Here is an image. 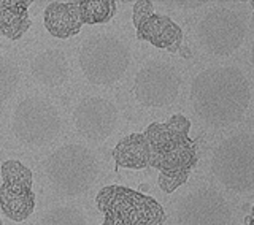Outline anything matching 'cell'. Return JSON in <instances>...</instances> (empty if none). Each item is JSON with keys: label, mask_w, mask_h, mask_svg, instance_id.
I'll use <instances>...</instances> for the list:
<instances>
[{"label": "cell", "mask_w": 254, "mask_h": 225, "mask_svg": "<svg viewBox=\"0 0 254 225\" xmlns=\"http://www.w3.org/2000/svg\"><path fill=\"white\" fill-rule=\"evenodd\" d=\"M250 100V83L238 68H206L190 84V103L195 114L211 127L242 120Z\"/></svg>", "instance_id": "1"}, {"label": "cell", "mask_w": 254, "mask_h": 225, "mask_svg": "<svg viewBox=\"0 0 254 225\" xmlns=\"http://www.w3.org/2000/svg\"><path fill=\"white\" fill-rule=\"evenodd\" d=\"M45 174L51 187L67 198L86 194L100 174V162L83 144H65L51 152L45 162Z\"/></svg>", "instance_id": "2"}, {"label": "cell", "mask_w": 254, "mask_h": 225, "mask_svg": "<svg viewBox=\"0 0 254 225\" xmlns=\"http://www.w3.org/2000/svg\"><path fill=\"white\" fill-rule=\"evenodd\" d=\"M79 67L94 86H111L121 79L130 65V50L115 35L100 34L86 38L79 48Z\"/></svg>", "instance_id": "3"}, {"label": "cell", "mask_w": 254, "mask_h": 225, "mask_svg": "<svg viewBox=\"0 0 254 225\" xmlns=\"http://www.w3.org/2000/svg\"><path fill=\"white\" fill-rule=\"evenodd\" d=\"M211 171L222 186L234 192L254 189V135L237 133L214 149Z\"/></svg>", "instance_id": "4"}, {"label": "cell", "mask_w": 254, "mask_h": 225, "mask_svg": "<svg viewBox=\"0 0 254 225\" xmlns=\"http://www.w3.org/2000/svg\"><path fill=\"white\" fill-rule=\"evenodd\" d=\"M61 114L50 100L37 95L22 99L11 114L14 138L30 149L48 146L61 132Z\"/></svg>", "instance_id": "5"}, {"label": "cell", "mask_w": 254, "mask_h": 225, "mask_svg": "<svg viewBox=\"0 0 254 225\" xmlns=\"http://www.w3.org/2000/svg\"><path fill=\"white\" fill-rule=\"evenodd\" d=\"M105 218L119 225H162L165 211L153 197L124 186H107L95 197Z\"/></svg>", "instance_id": "6"}, {"label": "cell", "mask_w": 254, "mask_h": 225, "mask_svg": "<svg viewBox=\"0 0 254 225\" xmlns=\"http://www.w3.org/2000/svg\"><path fill=\"white\" fill-rule=\"evenodd\" d=\"M246 21L230 8H213L197 24V40L214 56H229L240 48L246 37Z\"/></svg>", "instance_id": "7"}, {"label": "cell", "mask_w": 254, "mask_h": 225, "mask_svg": "<svg viewBox=\"0 0 254 225\" xmlns=\"http://www.w3.org/2000/svg\"><path fill=\"white\" fill-rule=\"evenodd\" d=\"M181 76L173 65L161 60L148 62L133 79V95L146 108H164L178 99Z\"/></svg>", "instance_id": "8"}, {"label": "cell", "mask_w": 254, "mask_h": 225, "mask_svg": "<svg viewBox=\"0 0 254 225\" xmlns=\"http://www.w3.org/2000/svg\"><path fill=\"white\" fill-rule=\"evenodd\" d=\"M232 211L218 190L200 187L178 203L177 225H230Z\"/></svg>", "instance_id": "9"}, {"label": "cell", "mask_w": 254, "mask_h": 225, "mask_svg": "<svg viewBox=\"0 0 254 225\" xmlns=\"http://www.w3.org/2000/svg\"><path fill=\"white\" fill-rule=\"evenodd\" d=\"M73 124L83 138L92 143L108 140L118 124V108L103 97H86L73 111Z\"/></svg>", "instance_id": "10"}, {"label": "cell", "mask_w": 254, "mask_h": 225, "mask_svg": "<svg viewBox=\"0 0 254 225\" xmlns=\"http://www.w3.org/2000/svg\"><path fill=\"white\" fill-rule=\"evenodd\" d=\"M190 120L183 114H173L167 122H153L145 130V138L151 148V159L183 146L189 138Z\"/></svg>", "instance_id": "11"}, {"label": "cell", "mask_w": 254, "mask_h": 225, "mask_svg": "<svg viewBox=\"0 0 254 225\" xmlns=\"http://www.w3.org/2000/svg\"><path fill=\"white\" fill-rule=\"evenodd\" d=\"M137 37L156 48L170 53L180 51L183 43V30L169 16L151 14L137 27Z\"/></svg>", "instance_id": "12"}, {"label": "cell", "mask_w": 254, "mask_h": 225, "mask_svg": "<svg viewBox=\"0 0 254 225\" xmlns=\"http://www.w3.org/2000/svg\"><path fill=\"white\" fill-rule=\"evenodd\" d=\"M32 76L45 87H59L67 83L70 67L65 54L61 50H46L40 53L30 65Z\"/></svg>", "instance_id": "13"}, {"label": "cell", "mask_w": 254, "mask_h": 225, "mask_svg": "<svg viewBox=\"0 0 254 225\" xmlns=\"http://www.w3.org/2000/svg\"><path fill=\"white\" fill-rule=\"evenodd\" d=\"M45 27L56 38H68L81 32L78 2H53L45 10Z\"/></svg>", "instance_id": "14"}, {"label": "cell", "mask_w": 254, "mask_h": 225, "mask_svg": "<svg viewBox=\"0 0 254 225\" xmlns=\"http://www.w3.org/2000/svg\"><path fill=\"white\" fill-rule=\"evenodd\" d=\"M0 208L8 219L14 222L26 221L35 210V194L27 186H0Z\"/></svg>", "instance_id": "15"}, {"label": "cell", "mask_w": 254, "mask_h": 225, "mask_svg": "<svg viewBox=\"0 0 254 225\" xmlns=\"http://www.w3.org/2000/svg\"><path fill=\"white\" fill-rule=\"evenodd\" d=\"M113 159L123 168H132V170L146 168L151 162V148L145 133H130L119 140L113 149Z\"/></svg>", "instance_id": "16"}, {"label": "cell", "mask_w": 254, "mask_h": 225, "mask_svg": "<svg viewBox=\"0 0 254 225\" xmlns=\"http://www.w3.org/2000/svg\"><path fill=\"white\" fill-rule=\"evenodd\" d=\"M30 2L24 0H0V35L19 40L30 27Z\"/></svg>", "instance_id": "17"}, {"label": "cell", "mask_w": 254, "mask_h": 225, "mask_svg": "<svg viewBox=\"0 0 254 225\" xmlns=\"http://www.w3.org/2000/svg\"><path fill=\"white\" fill-rule=\"evenodd\" d=\"M197 164L195 144L190 140L183 146L167 152L164 156L153 157L149 165L157 168L159 171H190Z\"/></svg>", "instance_id": "18"}, {"label": "cell", "mask_w": 254, "mask_h": 225, "mask_svg": "<svg viewBox=\"0 0 254 225\" xmlns=\"http://www.w3.org/2000/svg\"><path fill=\"white\" fill-rule=\"evenodd\" d=\"M78 10L83 24H103L115 16L116 2L113 0H81L78 2Z\"/></svg>", "instance_id": "19"}, {"label": "cell", "mask_w": 254, "mask_h": 225, "mask_svg": "<svg viewBox=\"0 0 254 225\" xmlns=\"http://www.w3.org/2000/svg\"><path fill=\"white\" fill-rule=\"evenodd\" d=\"M21 70L11 57L0 56V102H5L18 89Z\"/></svg>", "instance_id": "20"}, {"label": "cell", "mask_w": 254, "mask_h": 225, "mask_svg": "<svg viewBox=\"0 0 254 225\" xmlns=\"http://www.w3.org/2000/svg\"><path fill=\"white\" fill-rule=\"evenodd\" d=\"M38 225H87V219L78 208L58 206L48 211Z\"/></svg>", "instance_id": "21"}, {"label": "cell", "mask_w": 254, "mask_h": 225, "mask_svg": "<svg viewBox=\"0 0 254 225\" xmlns=\"http://www.w3.org/2000/svg\"><path fill=\"white\" fill-rule=\"evenodd\" d=\"M2 179L3 184H11V186H27L32 187L34 184V176L29 168L21 164L19 160H6L2 164Z\"/></svg>", "instance_id": "22"}, {"label": "cell", "mask_w": 254, "mask_h": 225, "mask_svg": "<svg viewBox=\"0 0 254 225\" xmlns=\"http://www.w3.org/2000/svg\"><path fill=\"white\" fill-rule=\"evenodd\" d=\"M190 171H161L159 173V187H161L165 194H172L173 190H177L180 186H183L188 178H189Z\"/></svg>", "instance_id": "23"}, {"label": "cell", "mask_w": 254, "mask_h": 225, "mask_svg": "<svg viewBox=\"0 0 254 225\" xmlns=\"http://www.w3.org/2000/svg\"><path fill=\"white\" fill-rule=\"evenodd\" d=\"M151 14H154L153 2H149V0H140V2H135L133 13H132V22H133L135 29H137L145 19H148Z\"/></svg>", "instance_id": "24"}, {"label": "cell", "mask_w": 254, "mask_h": 225, "mask_svg": "<svg viewBox=\"0 0 254 225\" xmlns=\"http://www.w3.org/2000/svg\"><path fill=\"white\" fill-rule=\"evenodd\" d=\"M102 225H119V224L115 222V221H111V219H108V218H105V221H103Z\"/></svg>", "instance_id": "25"}, {"label": "cell", "mask_w": 254, "mask_h": 225, "mask_svg": "<svg viewBox=\"0 0 254 225\" xmlns=\"http://www.w3.org/2000/svg\"><path fill=\"white\" fill-rule=\"evenodd\" d=\"M250 225H254V205H253V211H251V218H250Z\"/></svg>", "instance_id": "26"}, {"label": "cell", "mask_w": 254, "mask_h": 225, "mask_svg": "<svg viewBox=\"0 0 254 225\" xmlns=\"http://www.w3.org/2000/svg\"><path fill=\"white\" fill-rule=\"evenodd\" d=\"M251 63L254 67V43H253V48H251Z\"/></svg>", "instance_id": "27"}, {"label": "cell", "mask_w": 254, "mask_h": 225, "mask_svg": "<svg viewBox=\"0 0 254 225\" xmlns=\"http://www.w3.org/2000/svg\"><path fill=\"white\" fill-rule=\"evenodd\" d=\"M251 6H253V10H254V0H253V2H251Z\"/></svg>", "instance_id": "28"}, {"label": "cell", "mask_w": 254, "mask_h": 225, "mask_svg": "<svg viewBox=\"0 0 254 225\" xmlns=\"http://www.w3.org/2000/svg\"><path fill=\"white\" fill-rule=\"evenodd\" d=\"M0 225H2V219H0Z\"/></svg>", "instance_id": "29"}]
</instances>
